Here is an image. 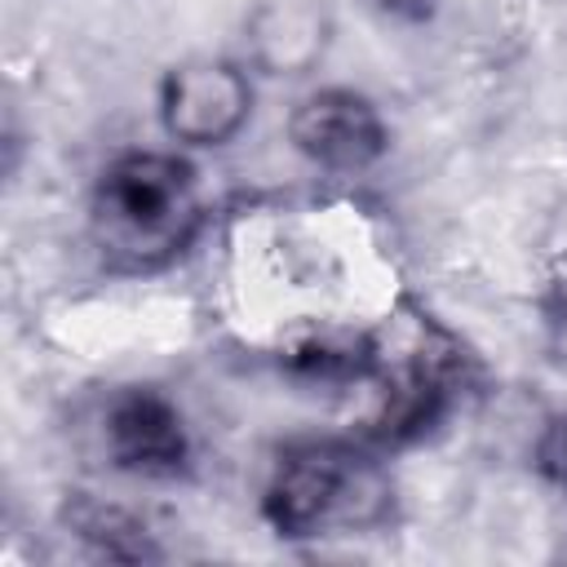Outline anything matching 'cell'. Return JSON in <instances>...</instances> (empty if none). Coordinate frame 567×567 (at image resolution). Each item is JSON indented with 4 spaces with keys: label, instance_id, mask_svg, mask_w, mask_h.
<instances>
[{
    "label": "cell",
    "instance_id": "obj_1",
    "mask_svg": "<svg viewBox=\"0 0 567 567\" xmlns=\"http://www.w3.org/2000/svg\"><path fill=\"white\" fill-rule=\"evenodd\" d=\"M204 230L199 168L173 146H133L111 155L89 190V235L97 257L120 275L173 266Z\"/></svg>",
    "mask_w": 567,
    "mask_h": 567
},
{
    "label": "cell",
    "instance_id": "obj_2",
    "mask_svg": "<svg viewBox=\"0 0 567 567\" xmlns=\"http://www.w3.org/2000/svg\"><path fill=\"white\" fill-rule=\"evenodd\" d=\"M261 518L279 540H328L394 523V474L368 439H292L261 483Z\"/></svg>",
    "mask_w": 567,
    "mask_h": 567
},
{
    "label": "cell",
    "instance_id": "obj_3",
    "mask_svg": "<svg viewBox=\"0 0 567 567\" xmlns=\"http://www.w3.org/2000/svg\"><path fill=\"white\" fill-rule=\"evenodd\" d=\"M252 71L244 58L190 53L159 75L155 115L177 151H221L252 120Z\"/></svg>",
    "mask_w": 567,
    "mask_h": 567
},
{
    "label": "cell",
    "instance_id": "obj_4",
    "mask_svg": "<svg viewBox=\"0 0 567 567\" xmlns=\"http://www.w3.org/2000/svg\"><path fill=\"white\" fill-rule=\"evenodd\" d=\"M288 146L323 173H368L390 151L381 106L350 84H319L288 111Z\"/></svg>",
    "mask_w": 567,
    "mask_h": 567
},
{
    "label": "cell",
    "instance_id": "obj_5",
    "mask_svg": "<svg viewBox=\"0 0 567 567\" xmlns=\"http://www.w3.org/2000/svg\"><path fill=\"white\" fill-rule=\"evenodd\" d=\"M102 452L120 474L182 478L190 470V425L159 385H120L102 403Z\"/></svg>",
    "mask_w": 567,
    "mask_h": 567
},
{
    "label": "cell",
    "instance_id": "obj_6",
    "mask_svg": "<svg viewBox=\"0 0 567 567\" xmlns=\"http://www.w3.org/2000/svg\"><path fill=\"white\" fill-rule=\"evenodd\" d=\"M244 62L266 80H310L337 40L328 0H252L239 22Z\"/></svg>",
    "mask_w": 567,
    "mask_h": 567
},
{
    "label": "cell",
    "instance_id": "obj_7",
    "mask_svg": "<svg viewBox=\"0 0 567 567\" xmlns=\"http://www.w3.org/2000/svg\"><path fill=\"white\" fill-rule=\"evenodd\" d=\"M58 518L97 558H115V563H151V558H159V545H155L151 527L142 523V514H133L120 501H102L93 492H66Z\"/></svg>",
    "mask_w": 567,
    "mask_h": 567
},
{
    "label": "cell",
    "instance_id": "obj_8",
    "mask_svg": "<svg viewBox=\"0 0 567 567\" xmlns=\"http://www.w3.org/2000/svg\"><path fill=\"white\" fill-rule=\"evenodd\" d=\"M532 465H536V474H540L549 487L567 492V403L554 408V412L540 421L536 443H532Z\"/></svg>",
    "mask_w": 567,
    "mask_h": 567
},
{
    "label": "cell",
    "instance_id": "obj_9",
    "mask_svg": "<svg viewBox=\"0 0 567 567\" xmlns=\"http://www.w3.org/2000/svg\"><path fill=\"white\" fill-rule=\"evenodd\" d=\"M536 306H540V319H545L549 346L567 359V257H563V261L554 266V275L545 279V288H540Z\"/></svg>",
    "mask_w": 567,
    "mask_h": 567
},
{
    "label": "cell",
    "instance_id": "obj_10",
    "mask_svg": "<svg viewBox=\"0 0 567 567\" xmlns=\"http://www.w3.org/2000/svg\"><path fill=\"white\" fill-rule=\"evenodd\" d=\"M381 22H394V27H425L434 22L439 4L443 0H363Z\"/></svg>",
    "mask_w": 567,
    "mask_h": 567
}]
</instances>
